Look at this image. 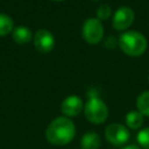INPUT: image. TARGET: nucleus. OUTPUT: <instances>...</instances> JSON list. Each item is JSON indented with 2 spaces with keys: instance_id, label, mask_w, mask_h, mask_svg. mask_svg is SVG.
I'll return each instance as SVG.
<instances>
[{
  "instance_id": "obj_10",
  "label": "nucleus",
  "mask_w": 149,
  "mask_h": 149,
  "mask_svg": "<svg viewBox=\"0 0 149 149\" xmlns=\"http://www.w3.org/2000/svg\"><path fill=\"white\" fill-rule=\"evenodd\" d=\"M13 40L19 44H26L31 40V31L26 26H19L13 29Z\"/></svg>"
},
{
  "instance_id": "obj_6",
  "label": "nucleus",
  "mask_w": 149,
  "mask_h": 149,
  "mask_svg": "<svg viewBox=\"0 0 149 149\" xmlns=\"http://www.w3.org/2000/svg\"><path fill=\"white\" fill-rule=\"evenodd\" d=\"M134 21V12L129 7H120L116 9L113 16V27L116 30L127 29Z\"/></svg>"
},
{
  "instance_id": "obj_3",
  "label": "nucleus",
  "mask_w": 149,
  "mask_h": 149,
  "mask_svg": "<svg viewBox=\"0 0 149 149\" xmlns=\"http://www.w3.org/2000/svg\"><path fill=\"white\" fill-rule=\"evenodd\" d=\"M84 113L90 122L98 125L102 123L107 119L108 108L101 99L98 97H91L84 106Z\"/></svg>"
},
{
  "instance_id": "obj_15",
  "label": "nucleus",
  "mask_w": 149,
  "mask_h": 149,
  "mask_svg": "<svg viewBox=\"0 0 149 149\" xmlns=\"http://www.w3.org/2000/svg\"><path fill=\"white\" fill-rule=\"evenodd\" d=\"M111 14H112V9H111V7L107 5V3H102V5H100L99 6V8H98V10H97V17H98V20H107L109 16H111Z\"/></svg>"
},
{
  "instance_id": "obj_16",
  "label": "nucleus",
  "mask_w": 149,
  "mask_h": 149,
  "mask_svg": "<svg viewBox=\"0 0 149 149\" xmlns=\"http://www.w3.org/2000/svg\"><path fill=\"white\" fill-rule=\"evenodd\" d=\"M118 43H119V42L114 38V36H108V38H107L106 42H105V45H106L108 49H113V48L116 47Z\"/></svg>"
},
{
  "instance_id": "obj_7",
  "label": "nucleus",
  "mask_w": 149,
  "mask_h": 149,
  "mask_svg": "<svg viewBox=\"0 0 149 149\" xmlns=\"http://www.w3.org/2000/svg\"><path fill=\"white\" fill-rule=\"evenodd\" d=\"M34 45L40 52H49L54 49L55 38L54 35L47 29H40L34 35Z\"/></svg>"
},
{
  "instance_id": "obj_17",
  "label": "nucleus",
  "mask_w": 149,
  "mask_h": 149,
  "mask_svg": "<svg viewBox=\"0 0 149 149\" xmlns=\"http://www.w3.org/2000/svg\"><path fill=\"white\" fill-rule=\"evenodd\" d=\"M123 149H141L140 147H137V146H134V144H132V146H127L126 148H123Z\"/></svg>"
},
{
  "instance_id": "obj_8",
  "label": "nucleus",
  "mask_w": 149,
  "mask_h": 149,
  "mask_svg": "<svg viewBox=\"0 0 149 149\" xmlns=\"http://www.w3.org/2000/svg\"><path fill=\"white\" fill-rule=\"evenodd\" d=\"M83 108H84L83 100L77 95H70L65 98L61 106L62 113L66 116H77L81 113Z\"/></svg>"
},
{
  "instance_id": "obj_13",
  "label": "nucleus",
  "mask_w": 149,
  "mask_h": 149,
  "mask_svg": "<svg viewBox=\"0 0 149 149\" xmlns=\"http://www.w3.org/2000/svg\"><path fill=\"white\" fill-rule=\"evenodd\" d=\"M13 30V20L6 15L0 13V36H5Z\"/></svg>"
},
{
  "instance_id": "obj_11",
  "label": "nucleus",
  "mask_w": 149,
  "mask_h": 149,
  "mask_svg": "<svg viewBox=\"0 0 149 149\" xmlns=\"http://www.w3.org/2000/svg\"><path fill=\"white\" fill-rule=\"evenodd\" d=\"M143 123V115L139 111H132L126 115V125L132 129H137Z\"/></svg>"
},
{
  "instance_id": "obj_4",
  "label": "nucleus",
  "mask_w": 149,
  "mask_h": 149,
  "mask_svg": "<svg viewBox=\"0 0 149 149\" xmlns=\"http://www.w3.org/2000/svg\"><path fill=\"white\" fill-rule=\"evenodd\" d=\"M83 38L90 44H97L102 40L104 36V27L98 19L90 17L87 19L81 28Z\"/></svg>"
},
{
  "instance_id": "obj_19",
  "label": "nucleus",
  "mask_w": 149,
  "mask_h": 149,
  "mask_svg": "<svg viewBox=\"0 0 149 149\" xmlns=\"http://www.w3.org/2000/svg\"><path fill=\"white\" fill-rule=\"evenodd\" d=\"M148 80H149V77H148Z\"/></svg>"
},
{
  "instance_id": "obj_18",
  "label": "nucleus",
  "mask_w": 149,
  "mask_h": 149,
  "mask_svg": "<svg viewBox=\"0 0 149 149\" xmlns=\"http://www.w3.org/2000/svg\"><path fill=\"white\" fill-rule=\"evenodd\" d=\"M54 1H63V0H54Z\"/></svg>"
},
{
  "instance_id": "obj_9",
  "label": "nucleus",
  "mask_w": 149,
  "mask_h": 149,
  "mask_svg": "<svg viewBox=\"0 0 149 149\" xmlns=\"http://www.w3.org/2000/svg\"><path fill=\"white\" fill-rule=\"evenodd\" d=\"M100 136L94 132H88L85 135H83L80 140V147L81 149H98L100 147Z\"/></svg>"
},
{
  "instance_id": "obj_12",
  "label": "nucleus",
  "mask_w": 149,
  "mask_h": 149,
  "mask_svg": "<svg viewBox=\"0 0 149 149\" xmlns=\"http://www.w3.org/2000/svg\"><path fill=\"white\" fill-rule=\"evenodd\" d=\"M136 107L142 115L149 116V91H146L137 97Z\"/></svg>"
},
{
  "instance_id": "obj_1",
  "label": "nucleus",
  "mask_w": 149,
  "mask_h": 149,
  "mask_svg": "<svg viewBox=\"0 0 149 149\" xmlns=\"http://www.w3.org/2000/svg\"><path fill=\"white\" fill-rule=\"evenodd\" d=\"M76 134L74 123L66 116H59L54 119L45 130L47 140L51 144L64 146L68 144Z\"/></svg>"
},
{
  "instance_id": "obj_5",
  "label": "nucleus",
  "mask_w": 149,
  "mask_h": 149,
  "mask_svg": "<svg viewBox=\"0 0 149 149\" xmlns=\"http://www.w3.org/2000/svg\"><path fill=\"white\" fill-rule=\"evenodd\" d=\"M105 136L109 143L114 146H121L128 141L129 132L121 123H111L105 129Z\"/></svg>"
},
{
  "instance_id": "obj_14",
  "label": "nucleus",
  "mask_w": 149,
  "mask_h": 149,
  "mask_svg": "<svg viewBox=\"0 0 149 149\" xmlns=\"http://www.w3.org/2000/svg\"><path fill=\"white\" fill-rule=\"evenodd\" d=\"M137 142L143 149H149V127L143 128L137 134Z\"/></svg>"
},
{
  "instance_id": "obj_2",
  "label": "nucleus",
  "mask_w": 149,
  "mask_h": 149,
  "mask_svg": "<svg viewBox=\"0 0 149 149\" xmlns=\"http://www.w3.org/2000/svg\"><path fill=\"white\" fill-rule=\"evenodd\" d=\"M120 49L128 56L137 57L141 56L147 50V38L139 31H126L123 33L119 40Z\"/></svg>"
}]
</instances>
